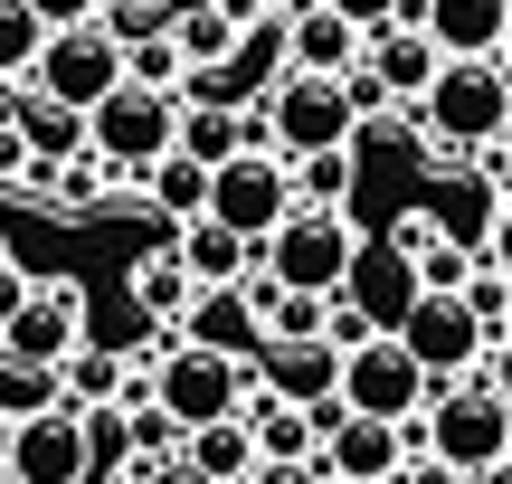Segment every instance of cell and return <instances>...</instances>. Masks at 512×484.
I'll return each mask as SVG.
<instances>
[{"mask_svg": "<svg viewBox=\"0 0 512 484\" xmlns=\"http://www.w3.org/2000/svg\"><path fill=\"white\" fill-rule=\"evenodd\" d=\"M133 304H143L152 333H181V314L200 304V276L181 257H133Z\"/></svg>", "mask_w": 512, "mask_h": 484, "instance_id": "cell-26", "label": "cell"}, {"mask_svg": "<svg viewBox=\"0 0 512 484\" xmlns=\"http://www.w3.org/2000/svg\"><path fill=\"white\" fill-rule=\"evenodd\" d=\"M256 10H275V19H294V10H304V0H256Z\"/></svg>", "mask_w": 512, "mask_h": 484, "instance_id": "cell-40", "label": "cell"}, {"mask_svg": "<svg viewBox=\"0 0 512 484\" xmlns=\"http://www.w3.org/2000/svg\"><path fill=\"white\" fill-rule=\"evenodd\" d=\"M0 484H10V456H0Z\"/></svg>", "mask_w": 512, "mask_h": 484, "instance_id": "cell-43", "label": "cell"}, {"mask_svg": "<svg viewBox=\"0 0 512 484\" xmlns=\"http://www.w3.org/2000/svg\"><path fill=\"white\" fill-rule=\"evenodd\" d=\"M484 380H494V399H512V333L494 342V361H484Z\"/></svg>", "mask_w": 512, "mask_h": 484, "instance_id": "cell-39", "label": "cell"}, {"mask_svg": "<svg viewBox=\"0 0 512 484\" xmlns=\"http://www.w3.org/2000/svg\"><path fill=\"white\" fill-rule=\"evenodd\" d=\"M399 484H465V475L446 466V456H408V475H399Z\"/></svg>", "mask_w": 512, "mask_h": 484, "instance_id": "cell-36", "label": "cell"}, {"mask_svg": "<svg viewBox=\"0 0 512 484\" xmlns=\"http://www.w3.org/2000/svg\"><path fill=\"white\" fill-rule=\"evenodd\" d=\"M247 484H332V475H323V466H256Z\"/></svg>", "mask_w": 512, "mask_h": 484, "instance_id": "cell-37", "label": "cell"}, {"mask_svg": "<svg viewBox=\"0 0 512 484\" xmlns=\"http://www.w3.org/2000/svg\"><path fill=\"white\" fill-rule=\"evenodd\" d=\"M475 484H512V456H503V466H494V475H475Z\"/></svg>", "mask_w": 512, "mask_h": 484, "instance_id": "cell-41", "label": "cell"}, {"mask_svg": "<svg viewBox=\"0 0 512 484\" xmlns=\"http://www.w3.org/2000/svg\"><path fill=\"white\" fill-rule=\"evenodd\" d=\"M0 456H10V484H95V418L67 399H38L10 418Z\"/></svg>", "mask_w": 512, "mask_h": 484, "instance_id": "cell-6", "label": "cell"}, {"mask_svg": "<svg viewBox=\"0 0 512 484\" xmlns=\"http://www.w3.org/2000/svg\"><path fill=\"white\" fill-rule=\"evenodd\" d=\"M427 219L446 228V247L484 257V247H494V219H503V190L484 181V171H446V190H437V209H427Z\"/></svg>", "mask_w": 512, "mask_h": 484, "instance_id": "cell-20", "label": "cell"}, {"mask_svg": "<svg viewBox=\"0 0 512 484\" xmlns=\"http://www.w3.org/2000/svg\"><path fill=\"white\" fill-rule=\"evenodd\" d=\"M247 361L228 352H200V342L171 333L162 342V409L181 418V428H228V418H247Z\"/></svg>", "mask_w": 512, "mask_h": 484, "instance_id": "cell-8", "label": "cell"}, {"mask_svg": "<svg viewBox=\"0 0 512 484\" xmlns=\"http://www.w3.org/2000/svg\"><path fill=\"white\" fill-rule=\"evenodd\" d=\"M427 295H437V285H427V266L408 257L399 238H361V266H351L342 304H361L370 333H408V314H418Z\"/></svg>", "mask_w": 512, "mask_h": 484, "instance_id": "cell-13", "label": "cell"}, {"mask_svg": "<svg viewBox=\"0 0 512 484\" xmlns=\"http://www.w3.org/2000/svg\"><path fill=\"white\" fill-rule=\"evenodd\" d=\"M503 162H512V133H503Z\"/></svg>", "mask_w": 512, "mask_h": 484, "instance_id": "cell-44", "label": "cell"}, {"mask_svg": "<svg viewBox=\"0 0 512 484\" xmlns=\"http://www.w3.org/2000/svg\"><path fill=\"white\" fill-rule=\"evenodd\" d=\"M124 67H133V86H152V95H181V86H190L181 29H171V38H143V48H124Z\"/></svg>", "mask_w": 512, "mask_h": 484, "instance_id": "cell-31", "label": "cell"}, {"mask_svg": "<svg viewBox=\"0 0 512 484\" xmlns=\"http://www.w3.org/2000/svg\"><path fill=\"white\" fill-rule=\"evenodd\" d=\"M190 466H200L209 484H247L256 466H266V447H256V428H247V418H228V428H190Z\"/></svg>", "mask_w": 512, "mask_h": 484, "instance_id": "cell-27", "label": "cell"}, {"mask_svg": "<svg viewBox=\"0 0 512 484\" xmlns=\"http://www.w3.org/2000/svg\"><path fill=\"white\" fill-rule=\"evenodd\" d=\"M124 86H133V67H124V48L105 38V19H95V29H57L48 57H38V76H29V95H48V105H67V114H95L105 95H124Z\"/></svg>", "mask_w": 512, "mask_h": 484, "instance_id": "cell-10", "label": "cell"}, {"mask_svg": "<svg viewBox=\"0 0 512 484\" xmlns=\"http://www.w3.org/2000/svg\"><path fill=\"white\" fill-rule=\"evenodd\" d=\"M38 19H48V29H95V19H105V0H29Z\"/></svg>", "mask_w": 512, "mask_h": 484, "instance_id": "cell-35", "label": "cell"}, {"mask_svg": "<svg viewBox=\"0 0 512 484\" xmlns=\"http://www.w3.org/2000/svg\"><path fill=\"white\" fill-rule=\"evenodd\" d=\"M29 295H38V276H29L19 257H0V333H10V323L29 314Z\"/></svg>", "mask_w": 512, "mask_h": 484, "instance_id": "cell-34", "label": "cell"}, {"mask_svg": "<svg viewBox=\"0 0 512 484\" xmlns=\"http://www.w3.org/2000/svg\"><path fill=\"white\" fill-rule=\"evenodd\" d=\"M0 133H10V95H0Z\"/></svg>", "mask_w": 512, "mask_h": 484, "instance_id": "cell-42", "label": "cell"}, {"mask_svg": "<svg viewBox=\"0 0 512 484\" xmlns=\"http://www.w3.org/2000/svg\"><path fill=\"white\" fill-rule=\"evenodd\" d=\"M247 428H256V447H266V466H313V456H323V418L275 399V390L247 399Z\"/></svg>", "mask_w": 512, "mask_h": 484, "instance_id": "cell-22", "label": "cell"}, {"mask_svg": "<svg viewBox=\"0 0 512 484\" xmlns=\"http://www.w3.org/2000/svg\"><path fill=\"white\" fill-rule=\"evenodd\" d=\"M48 19L29 10V0H0V86H29L38 76V57H48Z\"/></svg>", "mask_w": 512, "mask_h": 484, "instance_id": "cell-29", "label": "cell"}, {"mask_svg": "<svg viewBox=\"0 0 512 484\" xmlns=\"http://www.w3.org/2000/svg\"><path fill=\"white\" fill-rule=\"evenodd\" d=\"M247 19L238 10H219V0H190V10H181V48H190V67H238V57H247Z\"/></svg>", "mask_w": 512, "mask_h": 484, "instance_id": "cell-28", "label": "cell"}, {"mask_svg": "<svg viewBox=\"0 0 512 484\" xmlns=\"http://www.w3.org/2000/svg\"><path fill=\"white\" fill-rule=\"evenodd\" d=\"M10 114H19V133H29L38 162H86V152H95V124H86V114L48 105V95H29V86L10 95Z\"/></svg>", "mask_w": 512, "mask_h": 484, "instance_id": "cell-24", "label": "cell"}, {"mask_svg": "<svg viewBox=\"0 0 512 484\" xmlns=\"http://www.w3.org/2000/svg\"><path fill=\"white\" fill-rule=\"evenodd\" d=\"M418 124H427V152H456V162L494 152L512 133V76H503V57H446V76L427 86Z\"/></svg>", "mask_w": 512, "mask_h": 484, "instance_id": "cell-1", "label": "cell"}, {"mask_svg": "<svg viewBox=\"0 0 512 484\" xmlns=\"http://www.w3.org/2000/svg\"><path fill=\"white\" fill-rule=\"evenodd\" d=\"M256 114H266V133H275L285 162H304V152H351V143H361V105H351L342 76H294V67H275V86L256 95Z\"/></svg>", "mask_w": 512, "mask_h": 484, "instance_id": "cell-2", "label": "cell"}, {"mask_svg": "<svg viewBox=\"0 0 512 484\" xmlns=\"http://www.w3.org/2000/svg\"><path fill=\"white\" fill-rule=\"evenodd\" d=\"M418 29L446 57H503L512 38V0H418Z\"/></svg>", "mask_w": 512, "mask_h": 484, "instance_id": "cell-19", "label": "cell"}, {"mask_svg": "<svg viewBox=\"0 0 512 484\" xmlns=\"http://www.w3.org/2000/svg\"><path fill=\"white\" fill-rule=\"evenodd\" d=\"M484 266H494V276H512V209L494 219V247H484Z\"/></svg>", "mask_w": 512, "mask_h": 484, "instance_id": "cell-38", "label": "cell"}, {"mask_svg": "<svg viewBox=\"0 0 512 484\" xmlns=\"http://www.w3.org/2000/svg\"><path fill=\"white\" fill-rule=\"evenodd\" d=\"M399 342H408V352H418L437 380H456L465 361H494V333H484V314H475L465 295H427L418 314H408V333H399Z\"/></svg>", "mask_w": 512, "mask_h": 484, "instance_id": "cell-14", "label": "cell"}, {"mask_svg": "<svg viewBox=\"0 0 512 484\" xmlns=\"http://www.w3.org/2000/svg\"><path fill=\"white\" fill-rule=\"evenodd\" d=\"M0 257H10V247H0Z\"/></svg>", "mask_w": 512, "mask_h": 484, "instance_id": "cell-45", "label": "cell"}, {"mask_svg": "<svg viewBox=\"0 0 512 484\" xmlns=\"http://www.w3.org/2000/svg\"><path fill=\"white\" fill-rule=\"evenodd\" d=\"M427 456H446L465 484L494 475L512 456V399H494V380H437V409H427Z\"/></svg>", "mask_w": 512, "mask_h": 484, "instance_id": "cell-3", "label": "cell"}, {"mask_svg": "<svg viewBox=\"0 0 512 484\" xmlns=\"http://www.w3.org/2000/svg\"><path fill=\"white\" fill-rule=\"evenodd\" d=\"M181 342H200V352H228V361H266V314H256L247 285H200V304L181 314Z\"/></svg>", "mask_w": 512, "mask_h": 484, "instance_id": "cell-15", "label": "cell"}, {"mask_svg": "<svg viewBox=\"0 0 512 484\" xmlns=\"http://www.w3.org/2000/svg\"><path fill=\"white\" fill-rule=\"evenodd\" d=\"M76 352H86V285H38L29 314L0 333V371L48 380V390H57V371H67Z\"/></svg>", "mask_w": 512, "mask_h": 484, "instance_id": "cell-9", "label": "cell"}, {"mask_svg": "<svg viewBox=\"0 0 512 484\" xmlns=\"http://www.w3.org/2000/svg\"><path fill=\"white\" fill-rule=\"evenodd\" d=\"M370 76L389 86V105H427V86L446 76V48L418 29V19H399V29H370Z\"/></svg>", "mask_w": 512, "mask_h": 484, "instance_id": "cell-17", "label": "cell"}, {"mask_svg": "<svg viewBox=\"0 0 512 484\" xmlns=\"http://www.w3.org/2000/svg\"><path fill=\"white\" fill-rule=\"evenodd\" d=\"M95 124V152H105L124 181H143L162 152H181V124H190V105L181 95H152V86H124V95H105V105L86 114Z\"/></svg>", "mask_w": 512, "mask_h": 484, "instance_id": "cell-7", "label": "cell"}, {"mask_svg": "<svg viewBox=\"0 0 512 484\" xmlns=\"http://www.w3.org/2000/svg\"><path fill=\"white\" fill-rule=\"evenodd\" d=\"M342 409H351V418H389V428H408V418L437 409V371H427L399 333H370L361 352H342Z\"/></svg>", "mask_w": 512, "mask_h": 484, "instance_id": "cell-4", "label": "cell"}, {"mask_svg": "<svg viewBox=\"0 0 512 484\" xmlns=\"http://www.w3.org/2000/svg\"><path fill=\"white\" fill-rule=\"evenodd\" d=\"M313 418H323V456H313V466H323L332 484H399L408 456H418L408 428H389V418H351L342 399H323Z\"/></svg>", "mask_w": 512, "mask_h": 484, "instance_id": "cell-11", "label": "cell"}, {"mask_svg": "<svg viewBox=\"0 0 512 484\" xmlns=\"http://www.w3.org/2000/svg\"><path fill=\"white\" fill-rule=\"evenodd\" d=\"M171 257L190 266V276L200 285H247L256 276V257H266V247H247L238 228H219V219H190L181 228V247H171Z\"/></svg>", "mask_w": 512, "mask_h": 484, "instance_id": "cell-23", "label": "cell"}, {"mask_svg": "<svg viewBox=\"0 0 512 484\" xmlns=\"http://www.w3.org/2000/svg\"><path fill=\"white\" fill-rule=\"evenodd\" d=\"M266 276H285L294 295H342L351 266H361V228H351V209H294L285 228L266 238Z\"/></svg>", "mask_w": 512, "mask_h": 484, "instance_id": "cell-5", "label": "cell"}, {"mask_svg": "<svg viewBox=\"0 0 512 484\" xmlns=\"http://www.w3.org/2000/svg\"><path fill=\"white\" fill-rule=\"evenodd\" d=\"M171 29H181L171 0H105V38L114 48H143V38H171Z\"/></svg>", "mask_w": 512, "mask_h": 484, "instance_id": "cell-32", "label": "cell"}, {"mask_svg": "<svg viewBox=\"0 0 512 484\" xmlns=\"http://www.w3.org/2000/svg\"><path fill=\"white\" fill-rule=\"evenodd\" d=\"M351 181H361V143L351 152H304V162H294V200L304 209H351Z\"/></svg>", "mask_w": 512, "mask_h": 484, "instance_id": "cell-30", "label": "cell"}, {"mask_svg": "<svg viewBox=\"0 0 512 484\" xmlns=\"http://www.w3.org/2000/svg\"><path fill=\"white\" fill-rule=\"evenodd\" d=\"M294 209H304V200H294V162H285V152H238V162L219 171V200H209V219L238 228L247 247H266L275 228L294 219Z\"/></svg>", "mask_w": 512, "mask_h": 484, "instance_id": "cell-12", "label": "cell"}, {"mask_svg": "<svg viewBox=\"0 0 512 484\" xmlns=\"http://www.w3.org/2000/svg\"><path fill=\"white\" fill-rule=\"evenodd\" d=\"M209 200H219V171L190 162V152H162V162L143 171V209H152V219H171V228L209 219Z\"/></svg>", "mask_w": 512, "mask_h": 484, "instance_id": "cell-21", "label": "cell"}, {"mask_svg": "<svg viewBox=\"0 0 512 484\" xmlns=\"http://www.w3.org/2000/svg\"><path fill=\"white\" fill-rule=\"evenodd\" d=\"M256 380L294 409H323V399H342V342H266Z\"/></svg>", "mask_w": 512, "mask_h": 484, "instance_id": "cell-18", "label": "cell"}, {"mask_svg": "<svg viewBox=\"0 0 512 484\" xmlns=\"http://www.w3.org/2000/svg\"><path fill=\"white\" fill-rule=\"evenodd\" d=\"M124 484H209V475L190 466V456H162V466H152V456H124Z\"/></svg>", "mask_w": 512, "mask_h": 484, "instance_id": "cell-33", "label": "cell"}, {"mask_svg": "<svg viewBox=\"0 0 512 484\" xmlns=\"http://www.w3.org/2000/svg\"><path fill=\"white\" fill-rule=\"evenodd\" d=\"M124 380H133V352H105V342H86V352L57 371V390L48 399H67V409H124Z\"/></svg>", "mask_w": 512, "mask_h": 484, "instance_id": "cell-25", "label": "cell"}, {"mask_svg": "<svg viewBox=\"0 0 512 484\" xmlns=\"http://www.w3.org/2000/svg\"><path fill=\"white\" fill-rule=\"evenodd\" d=\"M370 57V29H351L332 0H304V10L285 19V67L294 76H351Z\"/></svg>", "mask_w": 512, "mask_h": 484, "instance_id": "cell-16", "label": "cell"}]
</instances>
